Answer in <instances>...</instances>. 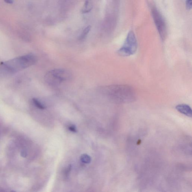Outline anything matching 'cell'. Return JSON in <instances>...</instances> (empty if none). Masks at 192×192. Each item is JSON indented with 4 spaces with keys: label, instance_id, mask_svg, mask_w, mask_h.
I'll list each match as a JSON object with an SVG mask.
<instances>
[{
    "label": "cell",
    "instance_id": "obj_1",
    "mask_svg": "<svg viewBox=\"0 0 192 192\" xmlns=\"http://www.w3.org/2000/svg\"><path fill=\"white\" fill-rule=\"evenodd\" d=\"M101 89L108 99L116 103L125 104L136 100L135 91L132 86L128 85H112L103 87Z\"/></svg>",
    "mask_w": 192,
    "mask_h": 192
},
{
    "label": "cell",
    "instance_id": "obj_2",
    "mask_svg": "<svg viewBox=\"0 0 192 192\" xmlns=\"http://www.w3.org/2000/svg\"><path fill=\"white\" fill-rule=\"evenodd\" d=\"M36 61V57L34 55L29 54L2 62L1 65L5 71L14 73L34 65Z\"/></svg>",
    "mask_w": 192,
    "mask_h": 192
},
{
    "label": "cell",
    "instance_id": "obj_3",
    "mask_svg": "<svg viewBox=\"0 0 192 192\" xmlns=\"http://www.w3.org/2000/svg\"><path fill=\"white\" fill-rule=\"evenodd\" d=\"M71 77V73L67 70L63 69H55L46 74L45 80L49 85L56 86L69 80Z\"/></svg>",
    "mask_w": 192,
    "mask_h": 192
},
{
    "label": "cell",
    "instance_id": "obj_4",
    "mask_svg": "<svg viewBox=\"0 0 192 192\" xmlns=\"http://www.w3.org/2000/svg\"><path fill=\"white\" fill-rule=\"evenodd\" d=\"M137 47V42L135 35L132 31H130L122 47L118 50V54L122 56H131L136 53Z\"/></svg>",
    "mask_w": 192,
    "mask_h": 192
},
{
    "label": "cell",
    "instance_id": "obj_5",
    "mask_svg": "<svg viewBox=\"0 0 192 192\" xmlns=\"http://www.w3.org/2000/svg\"><path fill=\"white\" fill-rule=\"evenodd\" d=\"M152 14L155 25L162 40H165L167 34L166 22L161 14L156 7H152Z\"/></svg>",
    "mask_w": 192,
    "mask_h": 192
},
{
    "label": "cell",
    "instance_id": "obj_6",
    "mask_svg": "<svg viewBox=\"0 0 192 192\" xmlns=\"http://www.w3.org/2000/svg\"><path fill=\"white\" fill-rule=\"evenodd\" d=\"M176 108L180 113L188 117H192V109L189 105L184 104H179L176 106Z\"/></svg>",
    "mask_w": 192,
    "mask_h": 192
},
{
    "label": "cell",
    "instance_id": "obj_7",
    "mask_svg": "<svg viewBox=\"0 0 192 192\" xmlns=\"http://www.w3.org/2000/svg\"><path fill=\"white\" fill-rule=\"evenodd\" d=\"M92 5L89 1H86L82 8V12L84 13L89 12L92 10Z\"/></svg>",
    "mask_w": 192,
    "mask_h": 192
},
{
    "label": "cell",
    "instance_id": "obj_8",
    "mask_svg": "<svg viewBox=\"0 0 192 192\" xmlns=\"http://www.w3.org/2000/svg\"><path fill=\"white\" fill-rule=\"evenodd\" d=\"M32 102L34 103L35 106L37 108L40 109L44 110L45 109L46 107L43 104H42L40 101H39L38 99L36 98H33L32 99Z\"/></svg>",
    "mask_w": 192,
    "mask_h": 192
},
{
    "label": "cell",
    "instance_id": "obj_9",
    "mask_svg": "<svg viewBox=\"0 0 192 192\" xmlns=\"http://www.w3.org/2000/svg\"><path fill=\"white\" fill-rule=\"evenodd\" d=\"M90 29H91V27L89 26L85 28L82 33V34L80 35V36H79V40H82L84 39L87 36L88 33L90 32Z\"/></svg>",
    "mask_w": 192,
    "mask_h": 192
},
{
    "label": "cell",
    "instance_id": "obj_10",
    "mask_svg": "<svg viewBox=\"0 0 192 192\" xmlns=\"http://www.w3.org/2000/svg\"><path fill=\"white\" fill-rule=\"evenodd\" d=\"M81 161L85 164L90 163L91 161V158L88 155L84 154L82 155L80 157Z\"/></svg>",
    "mask_w": 192,
    "mask_h": 192
},
{
    "label": "cell",
    "instance_id": "obj_11",
    "mask_svg": "<svg viewBox=\"0 0 192 192\" xmlns=\"http://www.w3.org/2000/svg\"><path fill=\"white\" fill-rule=\"evenodd\" d=\"M186 5L188 10H191L192 8V0H186Z\"/></svg>",
    "mask_w": 192,
    "mask_h": 192
},
{
    "label": "cell",
    "instance_id": "obj_12",
    "mask_svg": "<svg viewBox=\"0 0 192 192\" xmlns=\"http://www.w3.org/2000/svg\"><path fill=\"white\" fill-rule=\"evenodd\" d=\"M68 129H69V130L73 132H77L76 127L74 125H70L68 127Z\"/></svg>",
    "mask_w": 192,
    "mask_h": 192
},
{
    "label": "cell",
    "instance_id": "obj_13",
    "mask_svg": "<svg viewBox=\"0 0 192 192\" xmlns=\"http://www.w3.org/2000/svg\"><path fill=\"white\" fill-rule=\"evenodd\" d=\"M21 155L22 157H26L27 156V153L26 151L25 150H22L21 152Z\"/></svg>",
    "mask_w": 192,
    "mask_h": 192
},
{
    "label": "cell",
    "instance_id": "obj_14",
    "mask_svg": "<svg viewBox=\"0 0 192 192\" xmlns=\"http://www.w3.org/2000/svg\"><path fill=\"white\" fill-rule=\"evenodd\" d=\"M4 1L5 2L10 4H12L13 2V0H4Z\"/></svg>",
    "mask_w": 192,
    "mask_h": 192
}]
</instances>
